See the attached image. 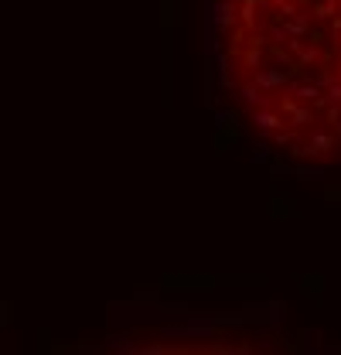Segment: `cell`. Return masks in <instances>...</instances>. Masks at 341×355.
Masks as SVG:
<instances>
[{
    "label": "cell",
    "mask_w": 341,
    "mask_h": 355,
    "mask_svg": "<svg viewBox=\"0 0 341 355\" xmlns=\"http://www.w3.org/2000/svg\"><path fill=\"white\" fill-rule=\"evenodd\" d=\"M290 147H294V154L304 157V161H317V164L341 161V133L328 130L324 123H314V127L300 130L297 140H294Z\"/></svg>",
    "instance_id": "6da1fadb"
},
{
    "label": "cell",
    "mask_w": 341,
    "mask_h": 355,
    "mask_svg": "<svg viewBox=\"0 0 341 355\" xmlns=\"http://www.w3.org/2000/svg\"><path fill=\"white\" fill-rule=\"evenodd\" d=\"M236 21H239V17H236V0H222L218 10H215V24H218V31L232 28Z\"/></svg>",
    "instance_id": "8992f818"
},
{
    "label": "cell",
    "mask_w": 341,
    "mask_h": 355,
    "mask_svg": "<svg viewBox=\"0 0 341 355\" xmlns=\"http://www.w3.org/2000/svg\"><path fill=\"white\" fill-rule=\"evenodd\" d=\"M287 92H290V96H294L297 103H311V106H314V103L321 99V92H324V89L317 86L314 79H304V83H294V79H290Z\"/></svg>",
    "instance_id": "5b68a950"
},
{
    "label": "cell",
    "mask_w": 341,
    "mask_h": 355,
    "mask_svg": "<svg viewBox=\"0 0 341 355\" xmlns=\"http://www.w3.org/2000/svg\"><path fill=\"white\" fill-rule=\"evenodd\" d=\"M290 79H297L294 69H277V65H266V62H263L259 69H250V72L239 76V83H250V86H256L259 92H266V96L283 92V89L290 86Z\"/></svg>",
    "instance_id": "7a4b0ae2"
},
{
    "label": "cell",
    "mask_w": 341,
    "mask_h": 355,
    "mask_svg": "<svg viewBox=\"0 0 341 355\" xmlns=\"http://www.w3.org/2000/svg\"><path fill=\"white\" fill-rule=\"evenodd\" d=\"M236 17H239V31H263L266 21H270V7L266 0H236Z\"/></svg>",
    "instance_id": "3957f363"
},
{
    "label": "cell",
    "mask_w": 341,
    "mask_h": 355,
    "mask_svg": "<svg viewBox=\"0 0 341 355\" xmlns=\"http://www.w3.org/2000/svg\"><path fill=\"white\" fill-rule=\"evenodd\" d=\"M338 10H341V0H338Z\"/></svg>",
    "instance_id": "52a82bcc"
},
{
    "label": "cell",
    "mask_w": 341,
    "mask_h": 355,
    "mask_svg": "<svg viewBox=\"0 0 341 355\" xmlns=\"http://www.w3.org/2000/svg\"><path fill=\"white\" fill-rule=\"evenodd\" d=\"M250 116H253V127L263 133V137H277L280 130H287V120H283L273 106H253Z\"/></svg>",
    "instance_id": "277c9868"
}]
</instances>
